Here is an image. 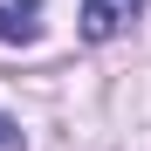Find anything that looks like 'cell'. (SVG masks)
<instances>
[{"mask_svg": "<svg viewBox=\"0 0 151 151\" xmlns=\"http://www.w3.org/2000/svg\"><path fill=\"white\" fill-rule=\"evenodd\" d=\"M0 151H21V124L14 117H0Z\"/></svg>", "mask_w": 151, "mask_h": 151, "instance_id": "3", "label": "cell"}, {"mask_svg": "<svg viewBox=\"0 0 151 151\" xmlns=\"http://www.w3.org/2000/svg\"><path fill=\"white\" fill-rule=\"evenodd\" d=\"M137 7H144V0H83V35H89V41H110V35H124Z\"/></svg>", "mask_w": 151, "mask_h": 151, "instance_id": "1", "label": "cell"}, {"mask_svg": "<svg viewBox=\"0 0 151 151\" xmlns=\"http://www.w3.org/2000/svg\"><path fill=\"white\" fill-rule=\"evenodd\" d=\"M35 35V0H0V41H28Z\"/></svg>", "mask_w": 151, "mask_h": 151, "instance_id": "2", "label": "cell"}]
</instances>
